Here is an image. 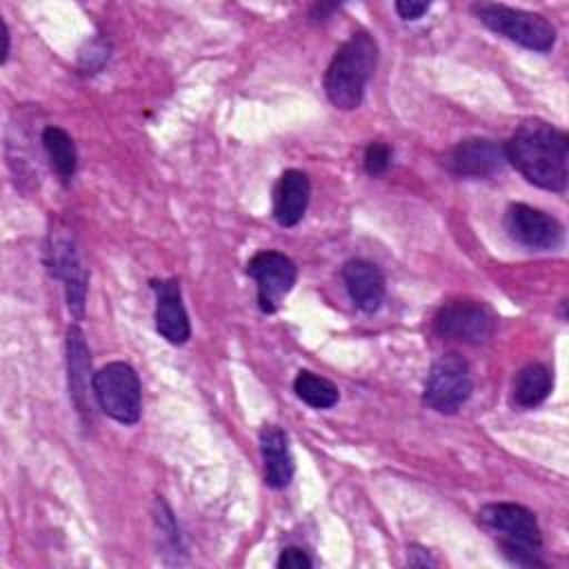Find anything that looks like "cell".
Masks as SVG:
<instances>
[{
    "label": "cell",
    "instance_id": "5",
    "mask_svg": "<svg viewBox=\"0 0 569 569\" xmlns=\"http://www.w3.org/2000/svg\"><path fill=\"white\" fill-rule=\"evenodd\" d=\"M98 407L120 425H136L142 409V387L136 369L127 362H107L93 373Z\"/></svg>",
    "mask_w": 569,
    "mask_h": 569
},
{
    "label": "cell",
    "instance_id": "24",
    "mask_svg": "<svg viewBox=\"0 0 569 569\" xmlns=\"http://www.w3.org/2000/svg\"><path fill=\"white\" fill-rule=\"evenodd\" d=\"M336 9H338V4H336V2H331V4H325V2L313 4V9H311V18H313V20H327V18L331 16V11H336Z\"/></svg>",
    "mask_w": 569,
    "mask_h": 569
},
{
    "label": "cell",
    "instance_id": "7",
    "mask_svg": "<svg viewBox=\"0 0 569 569\" xmlns=\"http://www.w3.org/2000/svg\"><path fill=\"white\" fill-rule=\"evenodd\" d=\"M433 329L442 338L462 340L469 345H482L496 331V316L485 302L458 298V300L445 302L438 309L433 318Z\"/></svg>",
    "mask_w": 569,
    "mask_h": 569
},
{
    "label": "cell",
    "instance_id": "16",
    "mask_svg": "<svg viewBox=\"0 0 569 569\" xmlns=\"http://www.w3.org/2000/svg\"><path fill=\"white\" fill-rule=\"evenodd\" d=\"M258 438L264 462V482L271 489H284L293 478V458L287 433L276 425H264Z\"/></svg>",
    "mask_w": 569,
    "mask_h": 569
},
{
    "label": "cell",
    "instance_id": "12",
    "mask_svg": "<svg viewBox=\"0 0 569 569\" xmlns=\"http://www.w3.org/2000/svg\"><path fill=\"white\" fill-rule=\"evenodd\" d=\"M156 291V329L171 345H184L191 336L180 282L176 278L151 282Z\"/></svg>",
    "mask_w": 569,
    "mask_h": 569
},
{
    "label": "cell",
    "instance_id": "10",
    "mask_svg": "<svg viewBox=\"0 0 569 569\" xmlns=\"http://www.w3.org/2000/svg\"><path fill=\"white\" fill-rule=\"evenodd\" d=\"M49 271L53 278L64 282L67 305L76 318L84 316V300H87V269L80 262V256L69 238H56L49 247Z\"/></svg>",
    "mask_w": 569,
    "mask_h": 569
},
{
    "label": "cell",
    "instance_id": "9",
    "mask_svg": "<svg viewBox=\"0 0 569 569\" xmlns=\"http://www.w3.org/2000/svg\"><path fill=\"white\" fill-rule=\"evenodd\" d=\"M505 229L518 244L536 251L558 249L565 240V227L553 216L522 202L507 209Z\"/></svg>",
    "mask_w": 569,
    "mask_h": 569
},
{
    "label": "cell",
    "instance_id": "4",
    "mask_svg": "<svg viewBox=\"0 0 569 569\" xmlns=\"http://www.w3.org/2000/svg\"><path fill=\"white\" fill-rule=\"evenodd\" d=\"M471 11L487 29L525 49L545 53L556 44V27L540 13L496 2H476Z\"/></svg>",
    "mask_w": 569,
    "mask_h": 569
},
{
    "label": "cell",
    "instance_id": "25",
    "mask_svg": "<svg viewBox=\"0 0 569 569\" xmlns=\"http://www.w3.org/2000/svg\"><path fill=\"white\" fill-rule=\"evenodd\" d=\"M0 36H2V53H0V62H7V56H9V29L4 22H0Z\"/></svg>",
    "mask_w": 569,
    "mask_h": 569
},
{
    "label": "cell",
    "instance_id": "22",
    "mask_svg": "<svg viewBox=\"0 0 569 569\" xmlns=\"http://www.w3.org/2000/svg\"><path fill=\"white\" fill-rule=\"evenodd\" d=\"M280 569H309L313 562L300 547H284L276 562Z\"/></svg>",
    "mask_w": 569,
    "mask_h": 569
},
{
    "label": "cell",
    "instance_id": "20",
    "mask_svg": "<svg viewBox=\"0 0 569 569\" xmlns=\"http://www.w3.org/2000/svg\"><path fill=\"white\" fill-rule=\"evenodd\" d=\"M391 162V147L376 140V142H369L367 149H365V171L369 176H380L387 171Z\"/></svg>",
    "mask_w": 569,
    "mask_h": 569
},
{
    "label": "cell",
    "instance_id": "19",
    "mask_svg": "<svg viewBox=\"0 0 569 569\" xmlns=\"http://www.w3.org/2000/svg\"><path fill=\"white\" fill-rule=\"evenodd\" d=\"M293 391L302 402L313 409H331L340 398L338 387L313 371H298L293 380Z\"/></svg>",
    "mask_w": 569,
    "mask_h": 569
},
{
    "label": "cell",
    "instance_id": "23",
    "mask_svg": "<svg viewBox=\"0 0 569 569\" xmlns=\"http://www.w3.org/2000/svg\"><path fill=\"white\" fill-rule=\"evenodd\" d=\"M396 11L402 20H418L429 11V2H413V0H398Z\"/></svg>",
    "mask_w": 569,
    "mask_h": 569
},
{
    "label": "cell",
    "instance_id": "6",
    "mask_svg": "<svg viewBox=\"0 0 569 569\" xmlns=\"http://www.w3.org/2000/svg\"><path fill=\"white\" fill-rule=\"evenodd\" d=\"M471 389L473 382L467 360L458 353H442L429 369L422 400L438 413H456L469 400Z\"/></svg>",
    "mask_w": 569,
    "mask_h": 569
},
{
    "label": "cell",
    "instance_id": "14",
    "mask_svg": "<svg viewBox=\"0 0 569 569\" xmlns=\"http://www.w3.org/2000/svg\"><path fill=\"white\" fill-rule=\"evenodd\" d=\"M309 176L300 169H287L273 187V218L280 227H293L302 220L309 204Z\"/></svg>",
    "mask_w": 569,
    "mask_h": 569
},
{
    "label": "cell",
    "instance_id": "13",
    "mask_svg": "<svg viewBox=\"0 0 569 569\" xmlns=\"http://www.w3.org/2000/svg\"><path fill=\"white\" fill-rule=\"evenodd\" d=\"M342 280H345L351 302L360 311L373 313L380 309V305L385 300V278H382V271L373 262H369L365 258L347 260L342 267Z\"/></svg>",
    "mask_w": 569,
    "mask_h": 569
},
{
    "label": "cell",
    "instance_id": "1",
    "mask_svg": "<svg viewBox=\"0 0 569 569\" xmlns=\"http://www.w3.org/2000/svg\"><path fill=\"white\" fill-rule=\"evenodd\" d=\"M505 156L531 184L547 191H565L569 178V138L551 122L540 118L522 120L507 140Z\"/></svg>",
    "mask_w": 569,
    "mask_h": 569
},
{
    "label": "cell",
    "instance_id": "18",
    "mask_svg": "<svg viewBox=\"0 0 569 569\" xmlns=\"http://www.w3.org/2000/svg\"><path fill=\"white\" fill-rule=\"evenodd\" d=\"M42 144L53 171L60 176L62 182H69L78 169V151L73 138L64 129L51 124L42 131Z\"/></svg>",
    "mask_w": 569,
    "mask_h": 569
},
{
    "label": "cell",
    "instance_id": "3",
    "mask_svg": "<svg viewBox=\"0 0 569 569\" xmlns=\"http://www.w3.org/2000/svg\"><path fill=\"white\" fill-rule=\"evenodd\" d=\"M478 520L491 533L500 536V549L509 562L542 567V533L533 511L516 502H491L478 511Z\"/></svg>",
    "mask_w": 569,
    "mask_h": 569
},
{
    "label": "cell",
    "instance_id": "15",
    "mask_svg": "<svg viewBox=\"0 0 569 569\" xmlns=\"http://www.w3.org/2000/svg\"><path fill=\"white\" fill-rule=\"evenodd\" d=\"M67 369H69V396L82 416H91V400H89V382L93 389L91 360L89 349L84 342V333L80 327L67 329Z\"/></svg>",
    "mask_w": 569,
    "mask_h": 569
},
{
    "label": "cell",
    "instance_id": "11",
    "mask_svg": "<svg viewBox=\"0 0 569 569\" xmlns=\"http://www.w3.org/2000/svg\"><path fill=\"white\" fill-rule=\"evenodd\" d=\"M507 162L505 147L489 138H469L458 142L449 153V169L460 178H491Z\"/></svg>",
    "mask_w": 569,
    "mask_h": 569
},
{
    "label": "cell",
    "instance_id": "21",
    "mask_svg": "<svg viewBox=\"0 0 569 569\" xmlns=\"http://www.w3.org/2000/svg\"><path fill=\"white\" fill-rule=\"evenodd\" d=\"M109 58V47L102 38H96L93 42H89V53L82 51L80 53V67L87 69V73L100 69L104 64V60Z\"/></svg>",
    "mask_w": 569,
    "mask_h": 569
},
{
    "label": "cell",
    "instance_id": "2",
    "mask_svg": "<svg viewBox=\"0 0 569 569\" xmlns=\"http://www.w3.org/2000/svg\"><path fill=\"white\" fill-rule=\"evenodd\" d=\"M378 64V44L367 31H353L333 53L325 73V93L342 111L360 107Z\"/></svg>",
    "mask_w": 569,
    "mask_h": 569
},
{
    "label": "cell",
    "instance_id": "17",
    "mask_svg": "<svg viewBox=\"0 0 569 569\" xmlns=\"http://www.w3.org/2000/svg\"><path fill=\"white\" fill-rule=\"evenodd\" d=\"M551 387H553L551 371L540 362H531L516 373L513 387H511V400L520 409H531V407H538L551 393Z\"/></svg>",
    "mask_w": 569,
    "mask_h": 569
},
{
    "label": "cell",
    "instance_id": "8",
    "mask_svg": "<svg viewBox=\"0 0 569 569\" xmlns=\"http://www.w3.org/2000/svg\"><path fill=\"white\" fill-rule=\"evenodd\" d=\"M247 273L256 280L258 307L264 313H273L296 284V264L280 251H258L247 262Z\"/></svg>",
    "mask_w": 569,
    "mask_h": 569
}]
</instances>
